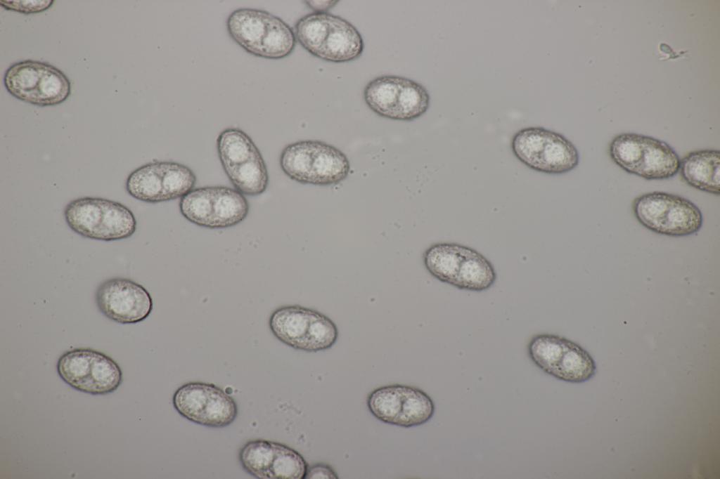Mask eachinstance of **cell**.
Listing matches in <instances>:
<instances>
[{
  "label": "cell",
  "instance_id": "cell-1",
  "mask_svg": "<svg viewBox=\"0 0 720 479\" xmlns=\"http://www.w3.org/2000/svg\"><path fill=\"white\" fill-rule=\"evenodd\" d=\"M280 166L290 179L303 184L329 186L344 181L350 163L344 152L320 140H300L285 146Z\"/></svg>",
  "mask_w": 720,
  "mask_h": 479
},
{
  "label": "cell",
  "instance_id": "cell-2",
  "mask_svg": "<svg viewBox=\"0 0 720 479\" xmlns=\"http://www.w3.org/2000/svg\"><path fill=\"white\" fill-rule=\"evenodd\" d=\"M64 216L78 235L101 241L130 237L136 230L132 211L124 204L101 197H84L70 202Z\"/></svg>",
  "mask_w": 720,
  "mask_h": 479
},
{
  "label": "cell",
  "instance_id": "cell-3",
  "mask_svg": "<svg viewBox=\"0 0 720 479\" xmlns=\"http://www.w3.org/2000/svg\"><path fill=\"white\" fill-rule=\"evenodd\" d=\"M511 149L529 168L549 174H562L575 169L579 152L562 134L540 126L527 127L513 137Z\"/></svg>",
  "mask_w": 720,
  "mask_h": 479
},
{
  "label": "cell",
  "instance_id": "cell-4",
  "mask_svg": "<svg viewBox=\"0 0 720 479\" xmlns=\"http://www.w3.org/2000/svg\"><path fill=\"white\" fill-rule=\"evenodd\" d=\"M4 84L11 96L39 107L59 105L71 93L70 81L61 70L32 60L11 65L5 72Z\"/></svg>",
  "mask_w": 720,
  "mask_h": 479
},
{
  "label": "cell",
  "instance_id": "cell-5",
  "mask_svg": "<svg viewBox=\"0 0 720 479\" xmlns=\"http://www.w3.org/2000/svg\"><path fill=\"white\" fill-rule=\"evenodd\" d=\"M56 369L60 379L70 387L94 395L112 393L122 382L119 365L105 353L91 348L65 351L59 357Z\"/></svg>",
  "mask_w": 720,
  "mask_h": 479
},
{
  "label": "cell",
  "instance_id": "cell-6",
  "mask_svg": "<svg viewBox=\"0 0 720 479\" xmlns=\"http://www.w3.org/2000/svg\"><path fill=\"white\" fill-rule=\"evenodd\" d=\"M174 407L186 419L199 425L222 428L232 424L238 412L235 400L213 383L188 382L172 398Z\"/></svg>",
  "mask_w": 720,
  "mask_h": 479
},
{
  "label": "cell",
  "instance_id": "cell-7",
  "mask_svg": "<svg viewBox=\"0 0 720 479\" xmlns=\"http://www.w3.org/2000/svg\"><path fill=\"white\" fill-rule=\"evenodd\" d=\"M95 298L100 312L120 324L143 321L153 308L148 290L132 280L123 277L104 281L98 286Z\"/></svg>",
  "mask_w": 720,
  "mask_h": 479
},
{
  "label": "cell",
  "instance_id": "cell-8",
  "mask_svg": "<svg viewBox=\"0 0 720 479\" xmlns=\"http://www.w3.org/2000/svg\"><path fill=\"white\" fill-rule=\"evenodd\" d=\"M679 172L690 187L719 195V150L706 149L688 153L681 159Z\"/></svg>",
  "mask_w": 720,
  "mask_h": 479
},
{
  "label": "cell",
  "instance_id": "cell-9",
  "mask_svg": "<svg viewBox=\"0 0 720 479\" xmlns=\"http://www.w3.org/2000/svg\"><path fill=\"white\" fill-rule=\"evenodd\" d=\"M271 15L261 9L238 8L226 20L228 33L246 52L259 57Z\"/></svg>",
  "mask_w": 720,
  "mask_h": 479
},
{
  "label": "cell",
  "instance_id": "cell-10",
  "mask_svg": "<svg viewBox=\"0 0 720 479\" xmlns=\"http://www.w3.org/2000/svg\"><path fill=\"white\" fill-rule=\"evenodd\" d=\"M364 48L363 39L356 28L345 19L331 14L329 32L317 58L345 63L359 58Z\"/></svg>",
  "mask_w": 720,
  "mask_h": 479
},
{
  "label": "cell",
  "instance_id": "cell-11",
  "mask_svg": "<svg viewBox=\"0 0 720 479\" xmlns=\"http://www.w3.org/2000/svg\"><path fill=\"white\" fill-rule=\"evenodd\" d=\"M311 312V308L299 305L281 306L269 317L270 330L282 343L302 350Z\"/></svg>",
  "mask_w": 720,
  "mask_h": 479
},
{
  "label": "cell",
  "instance_id": "cell-12",
  "mask_svg": "<svg viewBox=\"0 0 720 479\" xmlns=\"http://www.w3.org/2000/svg\"><path fill=\"white\" fill-rule=\"evenodd\" d=\"M681 159L667 143L644 136L643 157L635 175L646 180H664L679 171Z\"/></svg>",
  "mask_w": 720,
  "mask_h": 479
},
{
  "label": "cell",
  "instance_id": "cell-13",
  "mask_svg": "<svg viewBox=\"0 0 720 479\" xmlns=\"http://www.w3.org/2000/svg\"><path fill=\"white\" fill-rule=\"evenodd\" d=\"M702 223L700 209L689 199L674 195L657 233L672 237L688 236L698 232Z\"/></svg>",
  "mask_w": 720,
  "mask_h": 479
},
{
  "label": "cell",
  "instance_id": "cell-14",
  "mask_svg": "<svg viewBox=\"0 0 720 479\" xmlns=\"http://www.w3.org/2000/svg\"><path fill=\"white\" fill-rule=\"evenodd\" d=\"M468 247L456 243H436L423 254L425 268L440 282L454 285Z\"/></svg>",
  "mask_w": 720,
  "mask_h": 479
},
{
  "label": "cell",
  "instance_id": "cell-15",
  "mask_svg": "<svg viewBox=\"0 0 720 479\" xmlns=\"http://www.w3.org/2000/svg\"><path fill=\"white\" fill-rule=\"evenodd\" d=\"M249 210V203L243 194L233 188L214 186L210 228L221 229L236 225L247 217Z\"/></svg>",
  "mask_w": 720,
  "mask_h": 479
},
{
  "label": "cell",
  "instance_id": "cell-16",
  "mask_svg": "<svg viewBox=\"0 0 720 479\" xmlns=\"http://www.w3.org/2000/svg\"><path fill=\"white\" fill-rule=\"evenodd\" d=\"M496 279L491 263L482 254L468 247L453 286L463 290L482 291L490 288Z\"/></svg>",
  "mask_w": 720,
  "mask_h": 479
},
{
  "label": "cell",
  "instance_id": "cell-17",
  "mask_svg": "<svg viewBox=\"0 0 720 479\" xmlns=\"http://www.w3.org/2000/svg\"><path fill=\"white\" fill-rule=\"evenodd\" d=\"M403 77L383 75L366 86L364 98L368 107L379 116L394 119L398 94Z\"/></svg>",
  "mask_w": 720,
  "mask_h": 479
},
{
  "label": "cell",
  "instance_id": "cell-18",
  "mask_svg": "<svg viewBox=\"0 0 720 479\" xmlns=\"http://www.w3.org/2000/svg\"><path fill=\"white\" fill-rule=\"evenodd\" d=\"M223 169L233 188L244 195H260L268 187L269 174L262 155Z\"/></svg>",
  "mask_w": 720,
  "mask_h": 479
},
{
  "label": "cell",
  "instance_id": "cell-19",
  "mask_svg": "<svg viewBox=\"0 0 720 479\" xmlns=\"http://www.w3.org/2000/svg\"><path fill=\"white\" fill-rule=\"evenodd\" d=\"M217 150L223 169L261 155L251 138L238 128L222 131L217 138Z\"/></svg>",
  "mask_w": 720,
  "mask_h": 479
},
{
  "label": "cell",
  "instance_id": "cell-20",
  "mask_svg": "<svg viewBox=\"0 0 720 479\" xmlns=\"http://www.w3.org/2000/svg\"><path fill=\"white\" fill-rule=\"evenodd\" d=\"M596 372V365L591 355L581 346L569 340L551 375L562 381L581 383L590 379Z\"/></svg>",
  "mask_w": 720,
  "mask_h": 479
},
{
  "label": "cell",
  "instance_id": "cell-21",
  "mask_svg": "<svg viewBox=\"0 0 720 479\" xmlns=\"http://www.w3.org/2000/svg\"><path fill=\"white\" fill-rule=\"evenodd\" d=\"M125 188L138 200L153 204L163 202L160 162H150L133 171L127 179Z\"/></svg>",
  "mask_w": 720,
  "mask_h": 479
},
{
  "label": "cell",
  "instance_id": "cell-22",
  "mask_svg": "<svg viewBox=\"0 0 720 479\" xmlns=\"http://www.w3.org/2000/svg\"><path fill=\"white\" fill-rule=\"evenodd\" d=\"M296 43L294 30L281 18L271 14L259 57L269 60L284 58L294 51Z\"/></svg>",
  "mask_w": 720,
  "mask_h": 479
},
{
  "label": "cell",
  "instance_id": "cell-23",
  "mask_svg": "<svg viewBox=\"0 0 720 479\" xmlns=\"http://www.w3.org/2000/svg\"><path fill=\"white\" fill-rule=\"evenodd\" d=\"M330 17L327 12H314L299 19L295 25L297 41L316 57L327 38Z\"/></svg>",
  "mask_w": 720,
  "mask_h": 479
},
{
  "label": "cell",
  "instance_id": "cell-24",
  "mask_svg": "<svg viewBox=\"0 0 720 479\" xmlns=\"http://www.w3.org/2000/svg\"><path fill=\"white\" fill-rule=\"evenodd\" d=\"M435 404L423 391L405 386L400 414L397 426L409 428L422 425L435 413Z\"/></svg>",
  "mask_w": 720,
  "mask_h": 479
},
{
  "label": "cell",
  "instance_id": "cell-25",
  "mask_svg": "<svg viewBox=\"0 0 720 479\" xmlns=\"http://www.w3.org/2000/svg\"><path fill=\"white\" fill-rule=\"evenodd\" d=\"M430 95L419 83L404 77L398 94L394 120L412 121L425 114L430 107Z\"/></svg>",
  "mask_w": 720,
  "mask_h": 479
},
{
  "label": "cell",
  "instance_id": "cell-26",
  "mask_svg": "<svg viewBox=\"0 0 720 479\" xmlns=\"http://www.w3.org/2000/svg\"><path fill=\"white\" fill-rule=\"evenodd\" d=\"M404 385L394 384L373 390L367 398V406L371 414L380 421L397 424L404 397Z\"/></svg>",
  "mask_w": 720,
  "mask_h": 479
},
{
  "label": "cell",
  "instance_id": "cell-27",
  "mask_svg": "<svg viewBox=\"0 0 720 479\" xmlns=\"http://www.w3.org/2000/svg\"><path fill=\"white\" fill-rule=\"evenodd\" d=\"M569 339L554 334H541L534 336L527 346L532 361L541 370L551 374L560 360Z\"/></svg>",
  "mask_w": 720,
  "mask_h": 479
},
{
  "label": "cell",
  "instance_id": "cell-28",
  "mask_svg": "<svg viewBox=\"0 0 720 479\" xmlns=\"http://www.w3.org/2000/svg\"><path fill=\"white\" fill-rule=\"evenodd\" d=\"M274 457V441L263 439L248 441L241 447L238 455L243 469L259 479H270Z\"/></svg>",
  "mask_w": 720,
  "mask_h": 479
},
{
  "label": "cell",
  "instance_id": "cell-29",
  "mask_svg": "<svg viewBox=\"0 0 720 479\" xmlns=\"http://www.w3.org/2000/svg\"><path fill=\"white\" fill-rule=\"evenodd\" d=\"M674 195L665 192L654 191L637 197L632 204L636 219L645 228L657 233Z\"/></svg>",
  "mask_w": 720,
  "mask_h": 479
},
{
  "label": "cell",
  "instance_id": "cell-30",
  "mask_svg": "<svg viewBox=\"0 0 720 479\" xmlns=\"http://www.w3.org/2000/svg\"><path fill=\"white\" fill-rule=\"evenodd\" d=\"M643 146V135L622 133L615 136L610 143V156L618 166L635 175L642 159Z\"/></svg>",
  "mask_w": 720,
  "mask_h": 479
},
{
  "label": "cell",
  "instance_id": "cell-31",
  "mask_svg": "<svg viewBox=\"0 0 720 479\" xmlns=\"http://www.w3.org/2000/svg\"><path fill=\"white\" fill-rule=\"evenodd\" d=\"M213 194L214 186L193 188L180 199L179 206L181 214L188 221L210 228L213 211Z\"/></svg>",
  "mask_w": 720,
  "mask_h": 479
},
{
  "label": "cell",
  "instance_id": "cell-32",
  "mask_svg": "<svg viewBox=\"0 0 720 479\" xmlns=\"http://www.w3.org/2000/svg\"><path fill=\"white\" fill-rule=\"evenodd\" d=\"M160 169L163 202L181 199L194 188L196 176L187 166L174 162H160Z\"/></svg>",
  "mask_w": 720,
  "mask_h": 479
},
{
  "label": "cell",
  "instance_id": "cell-33",
  "mask_svg": "<svg viewBox=\"0 0 720 479\" xmlns=\"http://www.w3.org/2000/svg\"><path fill=\"white\" fill-rule=\"evenodd\" d=\"M274 457L270 468V479H304L308 464L296 450L274 442Z\"/></svg>",
  "mask_w": 720,
  "mask_h": 479
},
{
  "label": "cell",
  "instance_id": "cell-34",
  "mask_svg": "<svg viewBox=\"0 0 720 479\" xmlns=\"http://www.w3.org/2000/svg\"><path fill=\"white\" fill-rule=\"evenodd\" d=\"M338 337L335 324L324 314L312 309L302 350L318 352L331 348Z\"/></svg>",
  "mask_w": 720,
  "mask_h": 479
},
{
  "label": "cell",
  "instance_id": "cell-35",
  "mask_svg": "<svg viewBox=\"0 0 720 479\" xmlns=\"http://www.w3.org/2000/svg\"><path fill=\"white\" fill-rule=\"evenodd\" d=\"M53 0L0 1V5L6 10L24 14L41 13L49 9L53 4Z\"/></svg>",
  "mask_w": 720,
  "mask_h": 479
},
{
  "label": "cell",
  "instance_id": "cell-36",
  "mask_svg": "<svg viewBox=\"0 0 720 479\" xmlns=\"http://www.w3.org/2000/svg\"><path fill=\"white\" fill-rule=\"evenodd\" d=\"M338 474L328 464L318 463L308 465L304 479H337Z\"/></svg>",
  "mask_w": 720,
  "mask_h": 479
},
{
  "label": "cell",
  "instance_id": "cell-37",
  "mask_svg": "<svg viewBox=\"0 0 720 479\" xmlns=\"http://www.w3.org/2000/svg\"><path fill=\"white\" fill-rule=\"evenodd\" d=\"M304 2L314 12H326L335 6L338 1H305Z\"/></svg>",
  "mask_w": 720,
  "mask_h": 479
}]
</instances>
